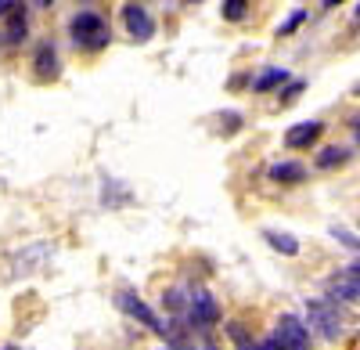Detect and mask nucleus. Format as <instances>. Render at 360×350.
Wrapping results in <instances>:
<instances>
[{
	"instance_id": "5701e85b",
	"label": "nucleus",
	"mask_w": 360,
	"mask_h": 350,
	"mask_svg": "<svg viewBox=\"0 0 360 350\" xmlns=\"http://www.w3.org/2000/svg\"><path fill=\"white\" fill-rule=\"evenodd\" d=\"M349 127H353V137H356V144H360V112L349 120Z\"/></svg>"
},
{
	"instance_id": "0eeeda50",
	"label": "nucleus",
	"mask_w": 360,
	"mask_h": 350,
	"mask_svg": "<svg viewBox=\"0 0 360 350\" xmlns=\"http://www.w3.org/2000/svg\"><path fill=\"white\" fill-rule=\"evenodd\" d=\"M123 25H127V33L134 40H141V44H148L155 37V18L148 15V8H141V4H127L123 8Z\"/></svg>"
},
{
	"instance_id": "ddd939ff",
	"label": "nucleus",
	"mask_w": 360,
	"mask_h": 350,
	"mask_svg": "<svg viewBox=\"0 0 360 350\" xmlns=\"http://www.w3.org/2000/svg\"><path fill=\"white\" fill-rule=\"evenodd\" d=\"M15 11H8V40L18 44L25 37V8L22 4H11Z\"/></svg>"
},
{
	"instance_id": "6e6552de",
	"label": "nucleus",
	"mask_w": 360,
	"mask_h": 350,
	"mask_svg": "<svg viewBox=\"0 0 360 350\" xmlns=\"http://www.w3.org/2000/svg\"><path fill=\"white\" fill-rule=\"evenodd\" d=\"M324 134V123L321 120H307V123H295L285 130V144L288 149H310V144H317Z\"/></svg>"
},
{
	"instance_id": "f3484780",
	"label": "nucleus",
	"mask_w": 360,
	"mask_h": 350,
	"mask_svg": "<svg viewBox=\"0 0 360 350\" xmlns=\"http://www.w3.org/2000/svg\"><path fill=\"white\" fill-rule=\"evenodd\" d=\"M328 235H332V239H335L339 246H346V249H353V253H360V239L353 235V231H349V227H339V224H335V227H328Z\"/></svg>"
},
{
	"instance_id": "4be33fe9",
	"label": "nucleus",
	"mask_w": 360,
	"mask_h": 350,
	"mask_svg": "<svg viewBox=\"0 0 360 350\" xmlns=\"http://www.w3.org/2000/svg\"><path fill=\"white\" fill-rule=\"evenodd\" d=\"M259 350H285V346H281L274 336H266V339H259Z\"/></svg>"
},
{
	"instance_id": "c756f323",
	"label": "nucleus",
	"mask_w": 360,
	"mask_h": 350,
	"mask_svg": "<svg viewBox=\"0 0 360 350\" xmlns=\"http://www.w3.org/2000/svg\"><path fill=\"white\" fill-rule=\"evenodd\" d=\"M8 350H15V346H8Z\"/></svg>"
},
{
	"instance_id": "1a4fd4ad",
	"label": "nucleus",
	"mask_w": 360,
	"mask_h": 350,
	"mask_svg": "<svg viewBox=\"0 0 360 350\" xmlns=\"http://www.w3.org/2000/svg\"><path fill=\"white\" fill-rule=\"evenodd\" d=\"M266 177L274 185H303L307 181V166L303 163H274L266 170Z\"/></svg>"
},
{
	"instance_id": "4468645a",
	"label": "nucleus",
	"mask_w": 360,
	"mask_h": 350,
	"mask_svg": "<svg viewBox=\"0 0 360 350\" xmlns=\"http://www.w3.org/2000/svg\"><path fill=\"white\" fill-rule=\"evenodd\" d=\"M342 163H349V149H339V144H332V149H324V152L317 156V166H321V170H335V166H342Z\"/></svg>"
},
{
	"instance_id": "dca6fc26",
	"label": "nucleus",
	"mask_w": 360,
	"mask_h": 350,
	"mask_svg": "<svg viewBox=\"0 0 360 350\" xmlns=\"http://www.w3.org/2000/svg\"><path fill=\"white\" fill-rule=\"evenodd\" d=\"M220 15H224L227 22H242V18L249 15V0H224Z\"/></svg>"
},
{
	"instance_id": "423d86ee",
	"label": "nucleus",
	"mask_w": 360,
	"mask_h": 350,
	"mask_svg": "<svg viewBox=\"0 0 360 350\" xmlns=\"http://www.w3.org/2000/svg\"><path fill=\"white\" fill-rule=\"evenodd\" d=\"M274 339H278L285 350H310V329L299 322L295 314H281V318H278Z\"/></svg>"
},
{
	"instance_id": "f03ea898",
	"label": "nucleus",
	"mask_w": 360,
	"mask_h": 350,
	"mask_svg": "<svg viewBox=\"0 0 360 350\" xmlns=\"http://www.w3.org/2000/svg\"><path fill=\"white\" fill-rule=\"evenodd\" d=\"M69 37H72V44H76L79 51H101V47H108V40H112V29H108V22H105L101 15L79 11V15H72V22H69Z\"/></svg>"
},
{
	"instance_id": "f8f14e48",
	"label": "nucleus",
	"mask_w": 360,
	"mask_h": 350,
	"mask_svg": "<svg viewBox=\"0 0 360 350\" xmlns=\"http://www.w3.org/2000/svg\"><path fill=\"white\" fill-rule=\"evenodd\" d=\"M285 80H288V73L278 69V65H274V69H263V73L252 80V91H256V94H266V91H274V87H281Z\"/></svg>"
},
{
	"instance_id": "c85d7f7f",
	"label": "nucleus",
	"mask_w": 360,
	"mask_h": 350,
	"mask_svg": "<svg viewBox=\"0 0 360 350\" xmlns=\"http://www.w3.org/2000/svg\"><path fill=\"white\" fill-rule=\"evenodd\" d=\"M353 94H356V98H360V83H356V91H353Z\"/></svg>"
},
{
	"instance_id": "bb28decb",
	"label": "nucleus",
	"mask_w": 360,
	"mask_h": 350,
	"mask_svg": "<svg viewBox=\"0 0 360 350\" xmlns=\"http://www.w3.org/2000/svg\"><path fill=\"white\" fill-rule=\"evenodd\" d=\"M180 4H202V0H180Z\"/></svg>"
},
{
	"instance_id": "a878e982",
	"label": "nucleus",
	"mask_w": 360,
	"mask_h": 350,
	"mask_svg": "<svg viewBox=\"0 0 360 350\" xmlns=\"http://www.w3.org/2000/svg\"><path fill=\"white\" fill-rule=\"evenodd\" d=\"M54 4V0H37V8H51Z\"/></svg>"
},
{
	"instance_id": "39448f33",
	"label": "nucleus",
	"mask_w": 360,
	"mask_h": 350,
	"mask_svg": "<svg viewBox=\"0 0 360 350\" xmlns=\"http://www.w3.org/2000/svg\"><path fill=\"white\" fill-rule=\"evenodd\" d=\"M328 300L335 304H360V260H353L349 268L335 271L328 278Z\"/></svg>"
},
{
	"instance_id": "f257e3e1",
	"label": "nucleus",
	"mask_w": 360,
	"mask_h": 350,
	"mask_svg": "<svg viewBox=\"0 0 360 350\" xmlns=\"http://www.w3.org/2000/svg\"><path fill=\"white\" fill-rule=\"evenodd\" d=\"M307 322H310V329H317V336L335 343L349 329V314H346L342 304L328 300V296H317V300H307Z\"/></svg>"
},
{
	"instance_id": "6ab92c4d",
	"label": "nucleus",
	"mask_w": 360,
	"mask_h": 350,
	"mask_svg": "<svg viewBox=\"0 0 360 350\" xmlns=\"http://www.w3.org/2000/svg\"><path fill=\"white\" fill-rule=\"evenodd\" d=\"M303 22H307V11H303V8H299V11H292V15H288V18L278 25V37H292V33H295V29L303 25Z\"/></svg>"
},
{
	"instance_id": "9d476101",
	"label": "nucleus",
	"mask_w": 360,
	"mask_h": 350,
	"mask_svg": "<svg viewBox=\"0 0 360 350\" xmlns=\"http://www.w3.org/2000/svg\"><path fill=\"white\" fill-rule=\"evenodd\" d=\"M33 65H37V76L40 80H58V51L51 47V44H40L37 47V58H33Z\"/></svg>"
},
{
	"instance_id": "9b49d317",
	"label": "nucleus",
	"mask_w": 360,
	"mask_h": 350,
	"mask_svg": "<svg viewBox=\"0 0 360 350\" xmlns=\"http://www.w3.org/2000/svg\"><path fill=\"white\" fill-rule=\"evenodd\" d=\"M263 239H266V246H270V249H278L281 256H295V253H299V239H295V235H288V231H274V227H266V231H263Z\"/></svg>"
},
{
	"instance_id": "20e7f679",
	"label": "nucleus",
	"mask_w": 360,
	"mask_h": 350,
	"mask_svg": "<svg viewBox=\"0 0 360 350\" xmlns=\"http://www.w3.org/2000/svg\"><path fill=\"white\" fill-rule=\"evenodd\" d=\"M115 307L123 311L127 318H134V322L148 325V329H152L155 336H166V322H162V318H159L152 307H148V304H144V300L134 293V289H119V293H115Z\"/></svg>"
},
{
	"instance_id": "412c9836",
	"label": "nucleus",
	"mask_w": 360,
	"mask_h": 350,
	"mask_svg": "<svg viewBox=\"0 0 360 350\" xmlns=\"http://www.w3.org/2000/svg\"><path fill=\"white\" fill-rule=\"evenodd\" d=\"M188 350H220V346H217V343H209V339H191Z\"/></svg>"
},
{
	"instance_id": "aec40b11",
	"label": "nucleus",
	"mask_w": 360,
	"mask_h": 350,
	"mask_svg": "<svg viewBox=\"0 0 360 350\" xmlns=\"http://www.w3.org/2000/svg\"><path fill=\"white\" fill-rule=\"evenodd\" d=\"M303 87H307L303 80H292V83L285 87V94H281V105H288V101H295L299 94H303Z\"/></svg>"
},
{
	"instance_id": "cd10ccee",
	"label": "nucleus",
	"mask_w": 360,
	"mask_h": 350,
	"mask_svg": "<svg viewBox=\"0 0 360 350\" xmlns=\"http://www.w3.org/2000/svg\"><path fill=\"white\" fill-rule=\"evenodd\" d=\"M353 18H356V22H360V4H356V11H353Z\"/></svg>"
},
{
	"instance_id": "2eb2a0df",
	"label": "nucleus",
	"mask_w": 360,
	"mask_h": 350,
	"mask_svg": "<svg viewBox=\"0 0 360 350\" xmlns=\"http://www.w3.org/2000/svg\"><path fill=\"white\" fill-rule=\"evenodd\" d=\"M162 307H166L173 318H184V311H188V293H184V289H169V293L162 296Z\"/></svg>"
},
{
	"instance_id": "393cba45",
	"label": "nucleus",
	"mask_w": 360,
	"mask_h": 350,
	"mask_svg": "<svg viewBox=\"0 0 360 350\" xmlns=\"http://www.w3.org/2000/svg\"><path fill=\"white\" fill-rule=\"evenodd\" d=\"M8 8H11V4H8V0H0V15H8Z\"/></svg>"
},
{
	"instance_id": "7ed1b4c3",
	"label": "nucleus",
	"mask_w": 360,
	"mask_h": 350,
	"mask_svg": "<svg viewBox=\"0 0 360 350\" xmlns=\"http://www.w3.org/2000/svg\"><path fill=\"white\" fill-rule=\"evenodd\" d=\"M184 318H188V325L191 329H213L217 322H220V304H217V296L209 293V289H202V285H195V289H188V311H184Z\"/></svg>"
},
{
	"instance_id": "a211bd4d",
	"label": "nucleus",
	"mask_w": 360,
	"mask_h": 350,
	"mask_svg": "<svg viewBox=\"0 0 360 350\" xmlns=\"http://www.w3.org/2000/svg\"><path fill=\"white\" fill-rule=\"evenodd\" d=\"M227 332H231V339H234L238 346H242V350H259V343H252V336H249L242 325H238V322H231V325H227Z\"/></svg>"
},
{
	"instance_id": "b1692460",
	"label": "nucleus",
	"mask_w": 360,
	"mask_h": 350,
	"mask_svg": "<svg viewBox=\"0 0 360 350\" xmlns=\"http://www.w3.org/2000/svg\"><path fill=\"white\" fill-rule=\"evenodd\" d=\"M342 0H321V8H339Z\"/></svg>"
}]
</instances>
